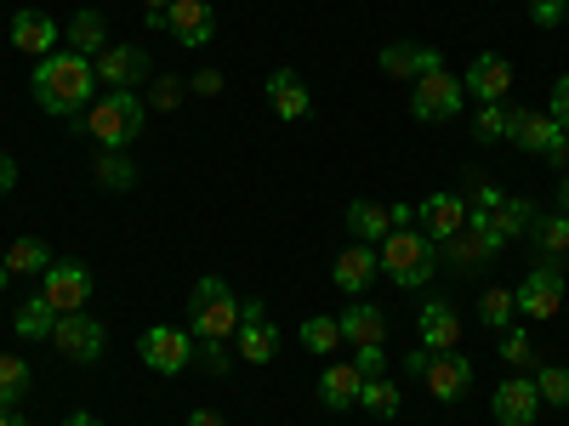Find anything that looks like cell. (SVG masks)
I'll list each match as a JSON object with an SVG mask.
<instances>
[{"label": "cell", "instance_id": "obj_1", "mask_svg": "<svg viewBox=\"0 0 569 426\" xmlns=\"http://www.w3.org/2000/svg\"><path fill=\"white\" fill-rule=\"evenodd\" d=\"M34 103L52 114V120H86V109L98 103V69H91V58L80 52H52L34 63Z\"/></svg>", "mask_w": 569, "mask_h": 426}, {"label": "cell", "instance_id": "obj_2", "mask_svg": "<svg viewBox=\"0 0 569 426\" xmlns=\"http://www.w3.org/2000/svg\"><path fill=\"white\" fill-rule=\"evenodd\" d=\"M142 125H149V109H142L137 91H103L80 120V131L98 136V149H131L142 136Z\"/></svg>", "mask_w": 569, "mask_h": 426}, {"label": "cell", "instance_id": "obj_3", "mask_svg": "<svg viewBox=\"0 0 569 426\" xmlns=\"http://www.w3.org/2000/svg\"><path fill=\"white\" fill-rule=\"evenodd\" d=\"M376 256H382V273L399 284V291H421L439 267V245L427 240L421 227H393L388 240L376 245Z\"/></svg>", "mask_w": 569, "mask_h": 426}, {"label": "cell", "instance_id": "obj_4", "mask_svg": "<svg viewBox=\"0 0 569 426\" xmlns=\"http://www.w3.org/2000/svg\"><path fill=\"white\" fill-rule=\"evenodd\" d=\"M507 251V240L490 227V211H472L467 205V222H461V233H450V240L439 245V256H445V267L456 273V278H472V273H485L496 256Z\"/></svg>", "mask_w": 569, "mask_h": 426}, {"label": "cell", "instance_id": "obj_5", "mask_svg": "<svg viewBox=\"0 0 569 426\" xmlns=\"http://www.w3.org/2000/svg\"><path fill=\"white\" fill-rule=\"evenodd\" d=\"M188 313H194V342H228L233 329H240V302H233V291H228L217 273L194 278Z\"/></svg>", "mask_w": 569, "mask_h": 426}, {"label": "cell", "instance_id": "obj_6", "mask_svg": "<svg viewBox=\"0 0 569 426\" xmlns=\"http://www.w3.org/2000/svg\"><path fill=\"white\" fill-rule=\"evenodd\" d=\"M142 364H149L154 375H182L188 364H194V336L177 324H149L142 329V342H137Z\"/></svg>", "mask_w": 569, "mask_h": 426}, {"label": "cell", "instance_id": "obj_7", "mask_svg": "<svg viewBox=\"0 0 569 426\" xmlns=\"http://www.w3.org/2000/svg\"><path fill=\"white\" fill-rule=\"evenodd\" d=\"M461 109H467V85H461L450 69L421 74L416 91H410V114H416V120H456Z\"/></svg>", "mask_w": 569, "mask_h": 426}, {"label": "cell", "instance_id": "obj_8", "mask_svg": "<svg viewBox=\"0 0 569 426\" xmlns=\"http://www.w3.org/2000/svg\"><path fill=\"white\" fill-rule=\"evenodd\" d=\"M52 342H58V353H63L69 364H98L103 347H109V329H103V318H91V313L80 307V313H58Z\"/></svg>", "mask_w": 569, "mask_h": 426}, {"label": "cell", "instance_id": "obj_9", "mask_svg": "<svg viewBox=\"0 0 569 426\" xmlns=\"http://www.w3.org/2000/svg\"><path fill=\"white\" fill-rule=\"evenodd\" d=\"M512 302H518V313H525V318H558L563 313V273L552 262H536L525 273V284L512 291Z\"/></svg>", "mask_w": 569, "mask_h": 426}, {"label": "cell", "instance_id": "obj_10", "mask_svg": "<svg viewBox=\"0 0 569 426\" xmlns=\"http://www.w3.org/2000/svg\"><path fill=\"white\" fill-rule=\"evenodd\" d=\"M40 296L52 302L58 313H80L86 302H91V273H86V262H52L40 273Z\"/></svg>", "mask_w": 569, "mask_h": 426}, {"label": "cell", "instance_id": "obj_11", "mask_svg": "<svg viewBox=\"0 0 569 426\" xmlns=\"http://www.w3.org/2000/svg\"><path fill=\"white\" fill-rule=\"evenodd\" d=\"M91 69H98V80H103L109 91H131V85L149 80V52H142V45H131V40H114V45H103V58L91 63Z\"/></svg>", "mask_w": 569, "mask_h": 426}, {"label": "cell", "instance_id": "obj_12", "mask_svg": "<svg viewBox=\"0 0 569 426\" xmlns=\"http://www.w3.org/2000/svg\"><path fill=\"white\" fill-rule=\"evenodd\" d=\"M421 382H427V393H433L439 404H461L467 387H472V364H467V353H427Z\"/></svg>", "mask_w": 569, "mask_h": 426}, {"label": "cell", "instance_id": "obj_13", "mask_svg": "<svg viewBox=\"0 0 569 426\" xmlns=\"http://www.w3.org/2000/svg\"><path fill=\"white\" fill-rule=\"evenodd\" d=\"M416 329H421V347H427V353H456V347H461V318H456V307H450L445 296H427V302H421Z\"/></svg>", "mask_w": 569, "mask_h": 426}, {"label": "cell", "instance_id": "obj_14", "mask_svg": "<svg viewBox=\"0 0 569 426\" xmlns=\"http://www.w3.org/2000/svg\"><path fill=\"white\" fill-rule=\"evenodd\" d=\"M490 409H496L501 426H536L541 393H536V382H525V375H507V382L496 387V398H490Z\"/></svg>", "mask_w": 569, "mask_h": 426}, {"label": "cell", "instance_id": "obj_15", "mask_svg": "<svg viewBox=\"0 0 569 426\" xmlns=\"http://www.w3.org/2000/svg\"><path fill=\"white\" fill-rule=\"evenodd\" d=\"M376 273H382V256H376V245H348L337 262H330V278H337V291L353 296V302L376 284Z\"/></svg>", "mask_w": 569, "mask_h": 426}, {"label": "cell", "instance_id": "obj_16", "mask_svg": "<svg viewBox=\"0 0 569 426\" xmlns=\"http://www.w3.org/2000/svg\"><path fill=\"white\" fill-rule=\"evenodd\" d=\"M166 29H171L182 45H211V40H217L211 0H171V7H166Z\"/></svg>", "mask_w": 569, "mask_h": 426}, {"label": "cell", "instance_id": "obj_17", "mask_svg": "<svg viewBox=\"0 0 569 426\" xmlns=\"http://www.w3.org/2000/svg\"><path fill=\"white\" fill-rule=\"evenodd\" d=\"M507 142L525 154H547L558 142V120L552 114H536V109H507Z\"/></svg>", "mask_w": 569, "mask_h": 426}, {"label": "cell", "instance_id": "obj_18", "mask_svg": "<svg viewBox=\"0 0 569 426\" xmlns=\"http://www.w3.org/2000/svg\"><path fill=\"white\" fill-rule=\"evenodd\" d=\"M467 91L479 103H507V91H512V63L501 52H485V58H472L467 63Z\"/></svg>", "mask_w": 569, "mask_h": 426}, {"label": "cell", "instance_id": "obj_19", "mask_svg": "<svg viewBox=\"0 0 569 426\" xmlns=\"http://www.w3.org/2000/svg\"><path fill=\"white\" fill-rule=\"evenodd\" d=\"M262 91H268V109H273L279 120H302V114L313 109V98H308V85H302L297 69H273V74L262 80Z\"/></svg>", "mask_w": 569, "mask_h": 426}, {"label": "cell", "instance_id": "obj_20", "mask_svg": "<svg viewBox=\"0 0 569 426\" xmlns=\"http://www.w3.org/2000/svg\"><path fill=\"white\" fill-rule=\"evenodd\" d=\"M433 69H445V58L433 52V45H405V40L382 45V74L388 80H421V74H433Z\"/></svg>", "mask_w": 569, "mask_h": 426}, {"label": "cell", "instance_id": "obj_21", "mask_svg": "<svg viewBox=\"0 0 569 426\" xmlns=\"http://www.w3.org/2000/svg\"><path fill=\"white\" fill-rule=\"evenodd\" d=\"M416 222H421V233H427L433 245H445L450 233H461V222H467V200H456V194H433V200H421Z\"/></svg>", "mask_w": 569, "mask_h": 426}, {"label": "cell", "instance_id": "obj_22", "mask_svg": "<svg viewBox=\"0 0 569 426\" xmlns=\"http://www.w3.org/2000/svg\"><path fill=\"white\" fill-rule=\"evenodd\" d=\"M58 34H63V29L46 18V12H18V18H12V45H18L23 58H52V52H58Z\"/></svg>", "mask_w": 569, "mask_h": 426}, {"label": "cell", "instance_id": "obj_23", "mask_svg": "<svg viewBox=\"0 0 569 426\" xmlns=\"http://www.w3.org/2000/svg\"><path fill=\"white\" fill-rule=\"evenodd\" d=\"M359 387H365L359 364H325V375H319V398H325L330 415H337V409H353V404H359Z\"/></svg>", "mask_w": 569, "mask_h": 426}, {"label": "cell", "instance_id": "obj_24", "mask_svg": "<svg viewBox=\"0 0 569 426\" xmlns=\"http://www.w3.org/2000/svg\"><path fill=\"white\" fill-rule=\"evenodd\" d=\"M63 34H69V52H80V58L98 63V58H103V45H109V40H103V34H109V18H103L98 7H80V12L69 18Z\"/></svg>", "mask_w": 569, "mask_h": 426}, {"label": "cell", "instance_id": "obj_25", "mask_svg": "<svg viewBox=\"0 0 569 426\" xmlns=\"http://www.w3.org/2000/svg\"><path fill=\"white\" fill-rule=\"evenodd\" d=\"M342 342H353V347H370V342H382L388 336V318H382V307H370V302H353V307H342Z\"/></svg>", "mask_w": 569, "mask_h": 426}, {"label": "cell", "instance_id": "obj_26", "mask_svg": "<svg viewBox=\"0 0 569 426\" xmlns=\"http://www.w3.org/2000/svg\"><path fill=\"white\" fill-rule=\"evenodd\" d=\"M12 329H18L23 342H52V329H58V307L46 302V296H29V302H18Z\"/></svg>", "mask_w": 569, "mask_h": 426}, {"label": "cell", "instance_id": "obj_27", "mask_svg": "<svg viewBox=\"0 0 569 426\" xmlns=\"http://www.w3.org/2000/svg\"><path fill=\"white\" fill-rule=\"evenodd\" d=\"M348 227H353V240H359V245H382L388 233H393V216H388V205L353 200V205H348Z\"/></svg>", "mask_w": 569, "mask_h": 426}, {"label": "cell", "instance_id": "obj_28", "mask_svg": "<svg viewBox=\"0 0 569 426\" xmlns=\"http://www.w3.org/2000/svg\"><path fill=\"white\" fill-rule=\"evenodd\" d=\"M490 227L501 233V240H518V233H530V227H536V205H530V200L501 194V200L490 205Z\"/></svg>", "mask_w": 569, "mask_h": 426}, {"label": "cell", "instance_id": "obj_29", "mask_svg": "<svg viewBox=\"0 0 569 426\" xmlns=\"http://www.w3.org/2000/svg\"><path fill=\"white\" fill-rule=\"evenodd\" d=\"M279 353V329L268 318H240V358L246 364H268Z\"/></svg>", "mask_w": 569, "mask_h": 426}, {"label": "cell", "instance_id": "obj_30", "mask_svg": "<svg viewBox=\"0 0 569 426\" xmlns=\"http://www.w3.org/2000/svg\"><path fill=\"white\" fill-rule=\"evenodd\" d=\"M0 262H7L12 273H46V267H52L58 256H52V245H46V240L23 233V240H12V245H7V256H0Z\"/></svg>", "mask_w": 569, "mask_h": 426}, {"label": "cell", "instance_id": "obj_31", "mask_svg": "<svg viewBox=\"0 0 569 426\" xmlns=\"http://www.w3.org/2000/svg\"><path fill=\"white\" fill-rule=\"evenodd\" d=\"M536 251H541V262H558V256H569V211H558V216H536Z\"/></svg>", "mask_w": 569, "mask_h": 426}, {"label": "cell", "instance_id": "obj_32", "mask_svg": "<svg viewBox=\"0 0 569 426\" xmlns=\"http://www.w3.org/2000/svg\"><path fill=\"white\" fill-rule=\"evenodd\" d=\"M98 182L109 187V194H126V187H137V165L126 160V149H98Z\"/></svg>", "mask_w": 569, "mask_h": 426}, {"label": "cell", "instance_id": "obj_33", "mask_svg": "<svg viewBox=\"0 0 569 426\" xmlns=\"http://www.w3.org/2000/svg\"><path fill=\"white\" fill-rule=\"evenodd\" d=\"M359 409H370L376 420H393L399 415V387L388 382V375H370V382L359 387Z\"/></svg>", "mask_w": 569, "mask_h": 426}, {"label": "cell", "instance_id": "obj_34", "mask_svg": "<svg viewBox=\"0 0 569 426\" xmlns=\"http://www.w3.org/2000/svg\"><path fill=\"white\" fill-rule=\"evenodd\" d=\"M23 393H29V364H23L18 353H0V404L18 409Z\"/></svg>", "mask_w": 569, "mask_h": 426}, {"label": "cell", "instance_id": "obj_35", "mask_svg": "<svg viewBox=\"0 0 569 426\" xmlns=\"http://www.w3.org/2000/svg\"><path fill=\"white\" fill-rule=\"evenodd\" d=\"M501 364L507 369H530L536 364V342H530V329H501Z\"/></svg>", "mask_w": 569, "mask_h": 426}, {"label": "cell", "instance_id": "obj_36", "mask_svg": "<svg viewBox=\"0 0 569 426\" xmlns=\"http://www.w3.org/2000/svg\"><path fill=\"white\" fill-rule=\"evenodd\" d=\"M536 393H541V404L569 409V369H563V364H541V369H536Z\"/></svg>", "mask_w": 569, "mask_h": 426}, {"label": "cell", "instance_id": "obj_37", "mask_svg": "<svg viewBox=\"0 0 569 426\" xmlns=\"http://www.w3.org/2000/svg\"><path fill=\"white\" fill-rule=\"evenodd\" d=\"M302 342H308V353H337L342 347V324L337 318H308L302 324Z\"/></svg>", "mask_w": 569, "mask_h": 426}, {"label": "cell", "instance_id": "obj_38", "mask_svg": "<svg viewBox=\"0 0 569 426\" xmlns=\"http://www.w3.org/2000/svg\"><path fill=\"white\" fill-rule=\"evenodd\" d=\"M512 313H518L512 291H485V302H479V318H485L490 329H512Z\"/></svg>", "mask_w": 569, "mask_h": 426}, {"label": "cell", "instance_id": "obj_39", "mask_svg": "<svg viewBox=\"0 0 569 426\" xmlns=\"http://www.w3.org/2000/svg\"><path fill=\"white\" fill-rule=\"evenodd\" d=\"M472 136H479V142H501L507 136V103H485L479 114H472Z\"/></svg>", "mask_w": 569, "mask_h": 426}, {"label": "cell", "instance_id": "obj_40", "mask_svg": "<svg viewBox=\"0 0 569 426\" xmlns=\"http://www.w3.org/2000/svg\"><path fill=\"white\" fill-rule=\"evenodd\" d=\"M182 91H188V80H182V74H160V80L149 85V109H160V114H171V109L182 103Z\"/></svg>", "mask_w": 569, "mask_h": 426}, {"label": "cell", "instance_id": "obj_41", "mask_svg": "<svg viewBox=\"0 0 569 426\" xmlns=\"http://www.w3.org/2000/svg\"><path fill=\"white\" fill-rule=\"evenodd\" d=\"M353 364H359V375H365V382H370V375H388V353H382V342L353 347Z\"/></svg>", "mask_w": 569, "mask_h": 426}, {"label": "cell", "instance_id": "obj_42", "mask_svg": "<svg viewBox=\"0 0 569 426\" xmlns=\"http://www.w3.org/2000/svg\"><path fill=\"white\" fill-rule=\"evenodd\" d=\"M563 12H569V0H530V23H541V29H558Z\"/></svg>", "mask_w": 569, "mask_h": 426}, {"label": "cell", "instance_id": "obj_43", "mask_svg": "<svg viewBox=\"0 0 569 426\" xmlns=\"http://www.w3.org/2000/svg\"><path fill=\"white\" fill-rule=\"evenodd\" d=\"M200 369H211V375H222L228 369V342H200Z\"/></svg>", "mask_w": 569, "mask_h": 426}, {"label": "cell", "instance_id": "obj_44", "mask_svg": "<svg viewBox=\"0 0 569 426\" xmlns=\"http://www.w3.org/2000/svg\"><path fill=\"white\" fill-rule=\"evenodd\" d=\"M552 120H558V131H569V74L552 80Z\"/></svg>", "mask_w": 569, "mask_h": 426}, {"label": "cell", "instance_id": "obj_45", "mask_svg": "<svg viewBox=\"0 0 569 426\" xmlns=\"http://www.w3.org/2000/svg\"><path fill=\"white\" fill-rule=\"evenodd\" d=\"M188 91H194V98H217V91H222V74H217V69H200L194 80H188Z\"/></svg>", "mask_w": 569, "mask_h": 426}, {"label": "cell", "instance_id": "obj_46", "mask_svg": "<svg viewBox=\"0 0 569 426\" xmlns=\"http://www.w3.org/2000/svg\"><path fill=\"white\" fill-rule=\"evenodd\" d=\"M541 160H547L552 171H563V165H569V131H558V142H552V149H547Z\"/></svg>", "mask_w": 569, "mask_h": 426}, {"label": "cell", "instance_id": "obj_47", "mask_svg": "<svg viewBox=\"0 0 569 426\" xmlns=\"http://www.w3.org/2000/svg\"><path fill=\"white\" fill-rule=\"evenodd\" d=\"M12 187H18V160L0 154V194H12Z\"/></svg>", "mask_w": 569, "mask_h": 426}, {"label": "cell", "instance_id": "obj_48", "mask_svg": "<svg viewBox=\"0 0 569 426\" xmlns=\"http://www.w3.org/2000/svg\"><path fill=\"white\" fill-rule=\"evenodd\" d=\"M188 426H222L217 409H188Z\"/></svg>", "mask_w": 569, "mask_h": 426}, {"label": "cell", "instance_id": "obj_49", "mask_svg": "<svg viewBox=\"0 0 569 426\" xmlns=\"http://www.w3.org/2000/svg\"><path fill=\"white\" fill-rule=\"evenodd\" d=\"M388 216H393V227H416V205H393Z\"/></svg>", "mask_w": 569, "mask_h": 426}, {"label": "cell", "instance_id": "obj_50", "mask_svg": "<svg viewBox=\"0 0 569 426\" xmlns=\"http://www.w3.org/2000/svg\"><path fill=\"white\" fill-rule=\"evenodd\" d=\"M63 426H103V420H98V415H91V409H74V415H69Z\"/></svg>", "mask_w": 569, "mask_h": 426}, {"label": "cell", "instance_id": "obj_51", "mask_svg": "<svg viewBox=\"0 0 569 426\" xmlns=\"http://www.w3.org/2000/svg\"><path fill=\"white\" fill-rule=\"evenodd\" d=\"M0 426H29V420H23V415H18L12 404H0Z\"/></svg>", "mask_w": 569, "mask_h": 426}, {"label": "cell", "instance_id": "obj_52", "mask_svg": "<svg viewBox=\"0 0 569 426\" xmlns=\"http://www.w3.org/2000/svg\"><path fill=\"white\" fill-rule=\"evenodd\" d=\"M171 7V0H142V12H166Z\"/></svg>", "mask_w": 569, "mask_h": 426}, {"label": "cell", "instance_id": "obj_53", "mask_svg": "<svg viewBox=\"0 0 569 426\" xmlns=\"http://www.w3.org/2000/svg\"><path fill=\"white\" fill-rule=\"evenodd\" d=\"M558 211H569V176H563V187H558Z\"/></svg>", "mask_w": 569, "mask_h": 426}, {"label": "cell", "instance_id": "obj_54", "mask_svg": "<svg viewBox=\"0 0 569 426\" xmlns=\"http://www.w3.org/2000/svg\"><path fill=\"white\" fill-rule=\"evenodd\" d=\"M7 273H12V267H7V262H0V284H7Z\"/></svg>", "mask_w": 569, "mask_h": 426}, {"label": "cell", "instance_id": "obj_55", "mask_svg": "<svg viewBox=\"0 0 569 426\" xmlns=\"http://www.w3.org/2000/svg\"><path fill=\"white\" fill-rule=\"evenodd\" d=\"M563 23H569V12H563Z\"/></svg>", "mask_w": 569, "mask_h": 426}]
</instances>
